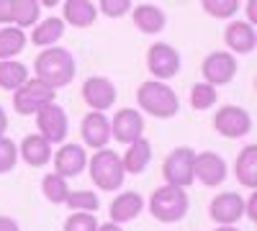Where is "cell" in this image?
<instances>
[{"mask_svg":"<svg viewBox=\"0 0 257 231\" xmlns=\"http://www.w3.org/2000/svg\"><path fill=\"white\" fill-rule=\"evenodd\" d=\"M34 70H36V80L41 82V85H47L57 93V88H64L70 85L77 67H75V57L62 49V47H49L44 49L36 62H34Z\"/></svg>","mask_w":257,"mask_h":231,"instance_id":"6da1fadb","label":"cell"},{"mask_svg":"<svg viewBox=\"0 0 257 231\" xmlns=\"http://www.w3.org/2000/svg\"><path fill=\"white\" fill-rule=\"evenodd\" d=\"M137 103L142 106L144 113L155 116V118H173L180 111V100H178L175 90L170 85H162V82H155V80L139 85Z\"/></svg>","mask_w":257,"mask_h":231,"instance_id":"7a4b0ae2","label":"cell"},{"mask_svg":"<svg viewBox=\"0 0 257 231\" xmlns=\"http://www.w3.org/2000/svg\"><path fill=\"white\" fill-rule=\"evenodd\" d=\"M149 213L162 223H175L188 213V195L180 187H157L149 198Z\"/></svg>","mask_w":257,"mask_h":231,"instance_id":"3957f363","label":"cell"},{"mask_svg":"<svg viewBox=\"0 0 257 231\" xmlns=\"http://www.w3.org/2000/svg\"><path fill=\"white\" fill-rule=\"evenodd\" d=\"M88 170H90V177L93 182L100 187V190H116V187L123 185V164H121V157L113 152V149H98L88 164Z\"/></svg>","mask_w":257,"mask_h":231,"instance_id":"277c9868","label":"cell"},{"mask_svg":"<svg viewBox=\"0 0 257 231\" xmlns=\"http://www.w3.org/2000/svg\"><path fill=\"white\" fill-rule=\"evenodd\" d=\"M54 90L47 88V85H41L39 80H26L24 85H21L16 93H13V108L16 113L21 116H36L41 108H47L54 103Z\"/></svg>","mask_w":257,"mask_h":231,"instance_id":"5b68a950","label":"cell"},{"mask_svg":"<svg viewBox=\"0 0 257 231\" xmlns=\"http://www.w3.org/2000/svg\"><path fill=\"white\" fill-rule=\"evenodd\" d=\"M193 159H196V152L190 149V146H178L167 154L165 164H162V175L167 180L170 187H188L193 185Z\"/></svg>","mask_w":257,"mask_h":231,"instance_id":"8992f818","label":"cell"},{"mask_svg":"<svg viewBox=\"0 0 257 231\" xmlns=\"http://www.w3.org/2000/svg\"><path fill=\"white\" fill-rule=\"evenodd\" d=\"M213 129L226 139H242L252 131V116L239 106H224L213 116Z\"/></svg>","mask_w":257,"mask_h":231,"instance_id":"52a82bcc","label":"cell"},{"mask_svg":"<svg viewBox=\"0 0 257 231\" xmlns=\"http://www.w3.org/2000/svg\"><path fill=\"white\" fill-rule=\"evenodd\" d=\"M36 126H39V136L47 139L49 144H59L67 139L70 131V123H67V113L59 106H47L36 113Z\"/></svg>","mask_w":257,"mask_h":231,"instance_id":"ba28073f","label":"cell"},{"mask_svg":"<svg viewBox=\"0 0 257 231\" xmlns=\"http://www.w3.org/2000/svg\"><path fill=\"white\" fill-rule=\"evenodd\" d=\"M203 77H206V85H226V82L234 80L237 75V59L229 52H211L203 59Z\"/></svg>","mask_w":257,"mask_h":231,"instance_id":"9c48e42d","label":"cell"},{"mask_svg":"<svg viewBox=\"0 0 257 231\" xmlns=\"http://www.w3.org/2000/svg\"><path fill=\"white\" fill-rule=\"evenodd\" d=\"M147 67L157 80H170L180 72V54L170 44H152L147 52Z\"/></svg>","mask_w":257,"mask_h":231,"instance_id":"30bf717a","label":"cell"},{"mask_svg":"<svg viewBox=\"0 0 257 231\" xmlns=\"http://www.w3.org/2000/svg\"><path fill=\"white\" fill-rule=\"evenodd\" d=\"M116 85L108 80V77H88L82 85V98L85 103L95 111V113H103L108 111L113 103H116Z\"/></svg>","mask_w":257,"mask_h":231,"instance_id":"8fae6325","label":"cell"},{"mask_svg":"<svg viewBox=\"0 0 257 231\" xmlns=\"http://www.w3.org/2000/svg\"><path fill=\"white\" fill-rule=\"evenodd\" d=\"M193 177H198L203 185L216 187L226 180V162L216 152H201L193 159Z\"/></svg>","mask_w":257,"mask_h":231,"instance_id":"7c38bea8","label":"cell"},{"mask_svg":"<svg viewBox=\"0 0 257 231\" xmlns=\"http://www.w3.org/2000/svg\"><path fill=\"white\" fill-rule=\"evenodd\" d=\"M144 134V118L134 108H121L111 121V136L121 144H134Z\"/></svg>","mask_w":257,"mask_h":231,"instance_id":"4fadbf2b","label":"cell"},{"mask_svg":"<svg viewBox=\"0 0 257 231\" xmlns=\"http://www.w3.org/2000/svg\"><path fill=\"white\" fill-rule=\"evenodd\" d=\"M208 216L219 226H231L244 216V198L239 193H221L211 200Z\"/></svg>","mask_w":257,"mask_h":231,"instance_id":"5bb4252c","label":"cell"},{"mask_svg":"<svg viewBox=\"0 0 257 231\" xmlns=\"http://www.w3.org/2000/svg\"><path fill=\"white\" fill-rule=\"evenodd\" d=\"M85 167H88V154H85V149L77 144H64L54 154V172L64 180L77 177Z\"/></svg>","mask_w":257,"mask_h":231,"instance_id":"9a60e30c","label":"cell"},{"mask_svg":"<svg viewBox=\"0 0 257 231\" xmlns=\"http://www.w3.org/2000/svg\"><path fill=\"white\" fill-rule=\"evenodd\" d=\"M82 139L93 149H105V144L111 139V121L105 118V113H95L90 111L88 116L82 118Z\"/></svg>","mask_w":257,"mask_h":231,"instance_id":"2e32d148","label":"cell"},{"mask_svg":"<svg viewBox=\"0 0 257 231\" xmlns=\"http://www.w3.org/2000/svg\"><path fill=\"white\" fill-rule=\"evenodd\" d=\"M224 41H226V47H229L234 54H249V52L257 47L254 26L244 24V21H234V24H229L226 31H224ZM231 52H229V54H231Z\"/></svg>","mask_w":257,"mask_h":231,"instance_id":"e0dca14e","label":"cell"},{"mask_svg":"<svg viewBox=\"0 0 257 231\" xmlns=\"http://www.w3.org/2000/svg\"><path fill=\"white\" fill-rule=\"evenodd\" d=\"M144 208V198L139 193H121L113 203H111V223H126V221H134Z\"/></svg>","mask_w":257,"mask_h":231,"instance_id":"ac0fdd59","label":"cell"},{"mask_svg":"<svg viewBox=\"0 0 257 231\" xmlns=\"http://www.w3.org/2000/svg\"><path fill=\"white\" fill-rule=\"evenodd\" d=\"M21 157H24L26 164L31 167H44L52 159V144L47 139H41L39 134H29L24 141H21Z\"/></svg>","mask_w":257,"mask_h":231,"instance_id":"d6986e66","label":"cell"},{"mask_svg":"<svg viewBox=\"0 0 257 231\" xmlns=\"http://www.w3.org/2000/svg\"><path fill=\"white\" fill-rule=\"evenodd\" d=\"M98 8L90 0H64V21L72 24L75 29H88L95 24Z\"/></svg>","mask_w":257,"mask_h":231,"instance_id":"ffe728a7","label":"cell"},{"mask_svg":"<svg viewBox=\"0 0 257 231\" xmlns=\"http://www.w3.org/2000/svg\"><path fill=\"white\" fill-rule=\"evenodd\" d=\"M234 175L244 187H257V144H247L237 157L234 164Z\"/></svg>","mask_w":257,"mask_h":231,"instance_id":"44dd1931","label":"cell"},{"mask_svg":"<svg viewBox=\"0 0 257 231\" xmlns=\"http://www.w3.org/2000/svg\"><path fill=\"white\" fill-rule=\"evenodd\" d=\"M152 159V144L147 139H139L134 144H128L126 154L121 157V164H123V172H132V175H139L144 172V167Z\"/></svg>","mask_w":257,"mask_h":231,"instance_id":"7402d4cb","label":"cell"},{"mask_svg":"<svg viewBox=\"0 0 257 231\" xmlns=\"http://www.w3.org/2000/svg\"><path fill=\"white\" fill-rule=\"evenodd\" d=\"M165 11L157 8V6H149V3H142L134 8V26L142 31V34H160L165 29Z\"/></svg>","mask_w":257,"mask_h":231,"instance_id":"603a6c76","label":"cell"},{"mask_svg":"<svg viewBox=\"0 0 257 231\" xmlns=\"http://www.w3.org/2000/svg\"><path fill=\"white\" fill-rule=\"evenodd\" d=\"M26 49V34L16 26L0 29V62H8Z\"/></svg>","mask_w":257,"mask_h":231,"instance_id":"cb8c5ba5","label":"cell"},{"mask_svg":"<svg viewBox=\"0 0 257 231\" xmlns=\"http://www.w3.org/2000/svg\"><path fill=\"white\" fill-rule=\"evenodd\" d=\"M62 34H64V21L62 18H47V21H41V24L34 29V34H31V41L36 47H44V49H49L52 44H57V41L62 39Z\"/></svg>","mask_w":257,"mask_h":231,"instance_id":"d4e9b609","label":"cell"},{"mask_svg":"<svg viewBox=\"0 0 257 231\" xmlns=\"http://www.w3.org/2000/svg\"><path fill=\"white\" fill-rule=\"evenodd\" d=\"M26 80H29V70H26V65H21V62H13V59L0 62V88H3V90H13V93H16Z\"/></svg>","mask_w":257,"mask_h":231,"instance_id":"484cf974","label":"cell"},{"mask_svg":"<svg viewBox=\"0 0 257 231\" xmlns=\"http://www.w3.org/2000/svg\"><path fill=\"white\" fill-rule=\"evenodd\" d=\"M41 190H44V198L52 200V203H64V200H67V195H70L67 180L59 177L57 172L44 175V180H41Z\"/></svg>","mask_w":257,"mask_h":231,"instance_id":"4316f807","label":"cell"},{"mask_svg":"<svg viewBox=\"0 0 257 231\" xmlns=\"http://www.w3.org/2000/svg\"><path fill=\"white\" fill-rule=\"evenodd\" d=\"M39 11H41V6L36 3V0H16V13H13L16 29L24 31L31 24H36V21H39Z\"/></svg>","mask_w":257,"mask_h":231,"instance_id":"83f0119b","label":"cell"},{"mask_svg":"<svg viewBox=\"0 0 257 231\" xmlns=\"http://www.w3.org/2000/svg\"><path fill=\"white\" fill-rule=\"evenodd\" d=\"M64 203H67V208H72L75 213H95V211H98V205H100V200H98V195H95L93 190H77V193H70Z\"/></svg>","mask_w":257,"mask_h":231,"instance_id":"f1b7e54d","label":"cell"},{"mask_svg":"<svg viewBox=\"0 0 257 231\" xmlns=\"http://www.w3.org/2000/svg\"><path fill=\"white\" fill-rule=\"evenodd\" d=\"M216 98H219L216 88L206 85V82H196L193 90H190V106L196 111H206L211 106H216Z\"/></svg>","mask_w":257,"mask_h":231,"instance_id":"f546056e","label":"cell"},{"mask_svg":"<svg viewBox=\"0 0 257 231\" xmlns=\"http://www.w3.org/2000/svg\"><path fill=\"white\" fill-rule=\"evenodd\" d=\"M203 11L213 18H231L234 13L239 11V3L237 0H203Z\"/></svg>","mask_w":257,"mask_h":231,"instance_id":"4dcf8cb0","label":"cell"},{"mask_svg":"<svg viewBox=\"0 0 257 231\" xmlns=\"http://www.w3.org/2000/svg\"><path fill=\"white\" fill-rule=\"evenodd\" d=\"M95 213H70L64 221V231H98Z\"/></svg>","mask_w":257,"mask_h":231,"instance_id":"1f68e13d","label":"cell"},{"mask_svg":"<svg viewBox=\"0 0 257 231\" xmlns=\"http://www.w3.org/2000/svg\"><path fill=\"white\" fill-rule=\"evenodd\" d=\"M18 162V146L11 141V139H0V175L11 172Z\"/></svg>","mask_w":257,"mask_h":231,"instance_id":"d6a6232c","label":"cell"},{"mask_svg":"<svg viewBox=\"0 0 257 231\" xmlns=\"http://www.w3.org/2000/svg\"><path fill=\"white\" fill-rule=\"evenodd\" d=\"M100 11L108 18H121L132 11V0H100Z\"/></svg>","mask_w":257,"mask_h":231,"instance_id":"836d02e7","label":"cell"},{"mask_svg":"<svg viewBox=\"0 0 257 231\" xmlns=\"http://www.w3.org/2000/svg\"><path fill=\"white\" fill-rule=\"evenodd\" d=\"M16 0H0V24H13Z\"/></svg>","mask_w":257,"mask_h":231,"instance_id":"e575fe53","label":"cell"},{"mask_svg":"<svg viewBox=\"0 0 257 231\" xmlns=\"http://www.w3.org/2000/svg\"><path fill=\"white\" fill-rule=\"evenodd\" d=\"M244 216H249L252 221L257 218V193H252L249 200H244Z\"/></svg>","mask_w":257,"mask_h":231,"instance_id":"d590c367","label":"cell"},{"mask_svg":"<svg viewBox=\"0 0 257 231\" xmlns=\"http://www.w3.org/2000/svg\"><path fill=\"white\" fill-rule=\"evenodd\" d=\"M0 231H21V228H18V223H16L13 218L0 216Z\"/></svg>","mask_w":257,"mask_h":231,"instance_id":"8d00e7d4","label":"cell"},{"mask_svg":"<svg viewBox=\"0 0 257 231\" xmlns=\"http://www.w3.org/2000/svg\"><path fill=\"white\" fill-rule=\"evenodd\" d=\"M247 24L252 26V24H257V0H249V3H247Z\"/></svg>","mask_w":257,"mask_h":231,"instance_id":"74e56055","label":"cell"},{"mask_svg":"<svg viewBox=\"0 0 257 231\" xmlns=\"http://www.w3.org/2000/svg\"><path fill=\"white\" fill-rule=\"evenodd\" d=\"M6 129H8V116H6V111H3V108H0V139H3Z\"/></svg>","mask_w":257,"mask_h":231,"instance_id":"f35d334b","label":"cell"},{"mask_svg":"<svg viewBox=\"0 0 257 231\" xmlns=\"http://www.w3.org/2000/svg\"><path fill=\"white\" fill-rule=\"evenodd\" d=\"M98 231H123V228L116 223H103V226H98Z\"/></svg>","mask_w":257,"mask_h":231,"instance_id":"ab89813d","label":"cell"},{"mask_svg":"<svg viewBox=\"0 0 257 231\" xmlns=\"http://www.w3.org/2000/svg\"><path fill=\"white\" fill-rule=\"evenodd\" d=\"M213 231H239V228H234V226H221V228H213Z\"/></svg>","mask_w":257,"mask_h":231,"instance_id":"60d3db41","label":"cell"}]
</instances>
